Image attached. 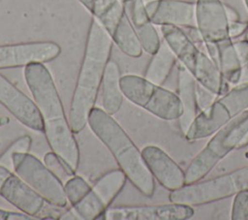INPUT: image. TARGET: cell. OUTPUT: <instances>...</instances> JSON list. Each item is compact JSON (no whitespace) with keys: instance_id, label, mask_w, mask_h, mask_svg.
Listing matches in <instances>:
<instances>
[{"instance_id":"obj_20","label":"cell","mask_w":248,"mask_h":220,"mask_svg":"<svg viewBox=\"0 0 248 220\" xmlns=\"http://www.w3.org/2000/svg\"><path fill=\"white\" fill-rule=\"evenodd\" d=\"M123 6L142 49L148 54H154L161 45V40L154 24L147 15L144 1L132 0Z\"/></svg>"},{"instance_id":"obj_16","label":"cell","mask_w":248,"mask_h":220,"mask_svg":"<svg viewBox=\"0 0 248 220\" xmlns=\"http://www.w3.org/2000/svg\"><path fill=\"white\" fill-rule=\"evenodd\" d=\"M142 157L157 182L170 192L185 185V171L162 148L146 145L141 149Z\"/></svg>"},{"instance_id":"obj_26","label":"cell","mask_w":248,"mask_h":220,"mask_svg":"<svg viewBox=\"0 0 248 220\" xmlns=\"http://www.w3.org/2000/svg\"><path fill=\"white\" fill-rule=\"evenodd\" d=\"M32 144V139L28 135H24L22 137L15 140L6 150L0 155V165L12 170L13 169V155L15 153L21 152H29Z\"/></svg>"},{"instance_id":"obj_27","label":"cell","mask_w":248,"mask_h":220,"mask_svg":"<svg viewBox=\"0 0 248 220\" xmlns=\"http://www.w3.org/2000/svg\"><path fill=\"white\" fill-rule=\"evenodd\" d=\"M44 163L50 170V172L61 180L63 184L75 174L68 165L52 150L45 154Z\"/></svg>"},{"instance_id":"obj_14","label":"cell","mask_w":248,"mask_h":220,"mask_svg":"<svg viewBox=\"0 0 248 220\" xmlns=\"http://www.w3.org/2000/svg\"><path fill=\"white\" fill-rule=\"evenodd\" d=\"M0 104L21 124L37 132L44 131L40 110L27 95L0 74Z\"/></svg>"},{"instance_id":"obj_8","label":"cell","mask_w":248,"mask_h":220,"mask_svg":"<svg viewBox=\"0 0 248 220\" xmlns=\"http://www.w3.org/2000/svg\"><path fill=\"white\" fill-rule=\"evenodd\" d=\"M101 23L126 55L138 58L142 47L120 0H78Z\"/></svg>"},{"instance_id":"obj_15","label":"cell","mask_w":248,"mask_h":220,"mask_svg":"<svg viewBox=\"0 0 248 220\" xmlns=\"http://www.w3.org/2000/svg\"><path fill=\"white\" fill-rule=\"evenodd\" d=\"M196 26L204 43H217L229 37V19L221 0H196Z\"/></svg>"},{"instance_id":"obj_17","label":"cell","mask_w":248,"mask_h":220,"mask_svg":"<svg viewBox=\"0 0 248 220\" xmlns=\"http://www.w3.org/2000/svg\"><path fill=\"white\" fill-rule=\"evenodd\" d=\"M147 15L154 25H196L194 2L186 0H154L145 3Z\"/></svg>"},{"instance_id":"obj_29","label":"cell","mask_w":248,"mask_h":220,"mask_svg":"<svg viewBox=\"0 0 248 220\" xmlns=\"http://www.w3.org/2000/svg\"><path fill=\"white\" fill-rule=\"evenodd\" d=\"M196 96H197V104L200 111L209 107L214 102V100L218 97V95H216L215 93H213L212 91H210L209 89H207L206 87L199 83L198 81L196 85Z\"/></svg>"},{"instance_id":"obj_18","label":"cell","mask_w":248,"mask_h":220,"mask_svg":"<svg viewBox=\"0 0 248 220\" xmlns=\"http://www.w3.org/2000/svg\"><path fill=\"white\" fill-rule=\"evenodd\" d=\"M248 133V110L242 111L225 126L214 133L207 141L204 149L216 161L220 162L239 143Z\"/></svg>"},{"instance_id":"obj_35","label":"cell","mask_w":248,"mask_h":220,"mask_svg":"<svg viewBox=\"0 0 248 220\" xmlns=\"http://www.w3.org/2000/svg\"><path fill=\"white\" fill-rule=\"evenodd\" d=\"M132 0H120V2L122 3V5H125V4H127V3H129V2H131Z\"/></svg>"},{"instance_id":"obj_10","label":"cell","mask_w":248,"mask_h":220,"mask_svg":"<svg viewBox=\"0 0 248 220\" xmlns=\"http://www.w3.org/2000/svg\"><path fill=\"white\" fill-rule=\"evenodd\" d=\"M126 180L127 176L122 170L109 171L103 174L86 195L72 207L80 219H104L106 211L122 191Z\"/></svg>"},{"instance_id":"obj_13","label":"cell","mask_w":248,"mask_h":220,"mask_svg":"<svg viewBox=\"0 0 248 220\" xmlns=\"http://www.w3.org/2000/svg\"><path fill=\"white\" fill-rule=\"evenodd\" d=\"M195 214L192 205L173 203L151 205H122L109 207L108 220H186Z\"/></svg>"},{"instance_id":"obj_22","label":"cell","mask_w":248,"mask_h":220,"mask_svg":"<svg viewBox=\"0 0 248 220\" xmlns=\"http://www.w3.org/2000/svg\"><path fill=\"white\" fill-rule=\"evenodd\" d=\"M120 79L119 65L116 61L109 59L101 84V101L103 110L110 115L118 112L123 103L124 95L120 86Z\"/></svg>"},{"instance_id":"obj_36","label":"cell","mask_w":248,"mask_h":220,"mask_svg":"<svg viewBox=\"0 0 248 220\" xmlns=\"http://www.w3.org/2000/svg\"><path fill=\"white\" fill-rule=\"evenodd\" d=\"M243 1H244L245 6H246V8H247V10H248V0H243Z\"/></svg>"},{"instance_id":"obj_21","label":"cell","mask_w":248,"mask_h":220,"mask_svg":"<svg viewBox=\"0 0 248 220\" xmlns=\"http://www.w3.org/2000/svg\"><path fill=\"white\" fill-rule=\"evenodd\" d=\"M196 85L197 80L195 78L179 63L177 67V95L183 107V113L177 121L183 136L187 133L192 122L200 112L197 104Z\"/></svg>"},{"instance_id":"obj_5","label":"cell","mask_w":248,"mask_h":220,"mask_svg":"<svg viewBox=\"0 0 248 220\" xmlns=\"http://www.w3.org/2000/svg\"><path fill=\"white\" fill-rule=\"evenodd\" d=\"M246 110H248V81H242L218 96L209 107L201 110L184 137L189 141L211 137Z\"/></svg>"},{"instance_id":"obj_19","label":"cell","mask_w":248,"mask_h":220,"mask_svg":"<svg viewBox=\"0 0 248 220\" xmlns=\"http://www.w3.org/2000/svg\"><path fill=\"white\" fill-rule=\"evenodd\" d=\"M204 48L229 84L236 85L241 82L243 68L231 38L217 43H204Z\"/></svg>"},{"instance_id":"obj_23","label":"cell","mask_w":248,"mask_h":220,"mask_svg":"<svg viewBox=\"0 0 248 220\" xmlns=\"http://www.w3.org/2000/svg\"><path fill=\"white\" fill-rule=\"evenodd\" d=\"M176 62L177 58L175 54L169 45L163 41L157 51L152 54V58L146 66L143 77L153 83L163 85Z\"/></svg>"},{"instance_id":"obj_6","label":"cell","mask_w":248,"mask_h":220,"mask_svg":"<svg viewBox=\"0 0 248 220\" xmlns=\"http://www.w3.org/2000/svg\"><path fill=\"white\" fill-rule=\"evenodd\" d=\"M124 97L163 120H177L183 113L178 95L137 75H125L120 79Z\"/></svg>"},{"instance_id":"obj_4","label":"cell","mask_w":248,"mask_h":220,"mask_svg":"<svg viewBox=\"0 0 248 220\" xmlns=\"http://www.w3.org/2000/svg\"><path fill=\"white\" fill-rule=\"evenodd\" d=\"M164 41L169 45L177 60L195 78V79L220 96L229 90V83L223 78L219 68L206 51L200 48L179 26L162 25Z\"/></svg>"},{"instance_id":"obj_3","label":"cell","mask_w":248,"mask_h":220,"mask_svg":"<svg viewBox=\"0 0 248 220\" xmlns=\"http://www.w3.org/2000/svg\"><path fill=\"white\" fill-rule=\"evenodd\" d=\"M87 124L94 135L109 150L127 179L144 197L151 198L155 192V179L134 141L119 123L100 108H93Z\"/></svg>"},{"instance_id":"obj_30","label":"cell","mask_w":248,"mask_h":220,"mask_svg":"<svg viewBox=\"0 0 248 220\" xmlns=\"http://www.w3.org/2000/svg\"><path fill=\"white\" fill-rule=\"evenodd\" d=\"M248 31V21L240 19L229 22V37L234 41L243 36Z\"/></svg>"},{"instance_id":"obj_37","label":"cell","mask_w":248,"mask_h":220,"mask_svg":"<svg viewBox=\"0 0 248 220\" xmlns=\"http://www.w3.org/2000/svg\"><path fill=\"white\" fill-rule=\"evenodd\" d=\"M245 157H246V159L248 160V151L245 153Z\"/></svg>"},{"instance_id":"obj_12","label":"cell","mask_w":248,"mask_h":220,"mask_svg":"<svg viewBox=\"0 0 248 220\" xmlns=\"http://www.w3.org/2000/svg\"><path fill=\"white\" fill-rule=\"evenodd\" d=\"M0 196L21 212L41 219L46 201L12 170L0 165Z\"/></svg>"},{"instance_id":"obj_1","label":"cell","mask_w":248,"mask_h":220,"mask_svg":"<svg viewBox=\"0 0 248 220\" xmlns=\"http://www.w3.org/2000/svg\"><path fill=\"white\" fill-rule=\"evenodd\" d=\"M24 79L40 110L43 132L50 149L76 173L79 148L50 72L44 63H32L24 67Z\"/></svg>"},{"instance_id":"obj_32","label":"cell","mask_w":248,"mask_h":220,"mask_svg":"<svg viewBox=\"0 0 248 220\" xmlns=\"http://www.w3.org/2000/svg\"><path fill=\"white\" fill-rule=\"evenodd\" d=\"M225 9H226V13H227V16H228L229 22H230V21H234V20L240 19L239 15H238L237 11H236L234 8H232V7H231V6L227 5V4H225Z\"/></svg>"},{"instance_id":"obj_2","label":"cell","mask_w":248,"mask_h":220,"mask_svg":"<svg viewBox=\"0 0 248 220\" xmlns=\"http://www.w3.org/2000/svg\"><path fill=\"white\" fill-rule=\"evenodd\" d=\"M112 46L111 37L93 16L69 110L68 119L75 134L84 129L89 113L95 108Z\"/></svg>"},{"instance_id":"obj_38","label":"cell","mask_w":248,"mask_h":220,"mask_svg":"<svg viewBox=\"0 0 248 220\" xmlns=\"http://www.w3.org/2000/svg\"><path fill=\"white\" fill-rule=\"evenodd\" d=\"M144 3H147V2H150V1H154V0H143Z\"/></svg>"},{"instance_id":"obj_39","label":"cell","mask_w":248,"mask_h":220,"mask_svg":"<svg viewBox=\"0 0 248 220\" xmlns=\"http://www.w3.org/2000/svg\"><path fill=\"white\" fill-rule=\"evenodd\" d=\"M2 125V120H1V118H0V126Z\"/></svg>"},{"instance_id":"obj_11","label":"cell","mask_w":248,"mask_h":220,"mask_svg":"<svg viewBox=\"0 0 248 220\" xmlns=\"http://www.w3.org/2000/svg\"><path fill=\"white\" fill-rule=\"evenodd\" d=\"M61 47L51 41H36L0 46V70L46 63L57 58Z\"/></svg>"},{"instance_id":"obj_34","label":"cell","mask_w":248,"mask_h":220,"mask_svg":"<svg viewBox=\"0 0 248 220\" xmlns=\"http://www.w3.org/2000/svg\"><path fill=\"white\" fill-rule=\"evenodd\" d=\"M247 145H248V133H247V135L244 137V139L241 141V142L239 143L238 148H240V147H245V146H247Z\"/></svg>"},{"instance_id":"obj_33","label":"cell","mask_w":248,"mask_h":220,"mask_svg":"<svg viewBox=\"0 0 248 220\" xmlns=\"http://www.w3.org/2000/svg\"><path fill=\"white\" fill-rule=\"evenodd\" d=\"M243 68V73H242V79L241 81H248V58L246 59V61L243 63L242 65Z\"/></svg>"},{"instance_id":"obj_9","label":"cell","mask_w":248,"mask_h":220,"mask_svg":"<svg viewBox=\"0 0 248 220\" xmlns=\"http://www.w3.org/2000/svg\"><path fill=\"white\" fill-rule=\"evenodd\" d=\"M14 172L37 192L48 204L66 207L68 199L64 185L50 170L29 152H17L12 157Z\"/></svg>"},{"instance_id":"obj_24","label":"cell","mask_w":248,"mask_h":220,"mask_svg":"<svg viewBox=\"0 0 248 220\" xmlns=\"http://www.w3.org/2000/svg\"><path fill=\"white\" fill-rule=\"evenodd\" d=\"M218 162L207 152L202 149L190 162L185 171V185L202 180L214 168Z\"/></svg>"},{"instance_id":"obj_40","label":"cell","mask_w":248,"mask_h":220,"mask_svg":"<svg viewBox=\"0 0 248 220\" xmlns=\"http://www.w3.org/2000/svg\"><path fill=\"white\" fill-rule=\"evenodd\" d=\"M247 40H248V31H247Z\"/></svg>"},{"instance_id":"obj_31","label":"cell","mask_w":248,"mask_h":220,"mask_svg":"<svg viewBox=\"0 0 248 220\" xmlns=\"http://www.w3.org/2000/svg\"><path fill=\"white\" fill-rule=\"evenodd\" d=\"M35 219L37 218L31 215L25 214L23 212L0 209V220H35Z\"/></svg>"},{"instance_id":"obj_25","label":"cell","mask_w":248,"mask_h":220,"mask_svg":"<svg viewBox=\"0 0 248 220\" xmlns=\"http://www.w3.org/2000/svg\"><path fill=\"white\" fill-rule=\"evenodd\" d=\"M63 185L68 202L72 206L76 205L86 195L91 187L84 178L75 174L71 176Z\"/></svg>"},{"instance_id":"obj_7","label":"cell","mask_w":248,"mask_h":220,"mask_svg":"<svg viewBox=\"0 0 248 220\" xmlns=\"http://www.w3.org/2000/svg\"><path fill=\"white\" fill-rule=\"evenodd\" d=\"M248 189V166L221 175L186 184L171 191L170 202L194 206L224 200Z\"/></svg>"},{"instance_id":"obj_28","label":"cell","mask_w":248,"mask_h":220,"mask_svg":"<svg viewBox=\"0 0 248 220\" xmlns=\"http://www.w3.org/2000/svg\"><path fill=\"white\" fill-rule=\"evenodd\" d=\"M233 197L231 219L248 220V189L235 194Z\"/></svg>"}]
</instances>
